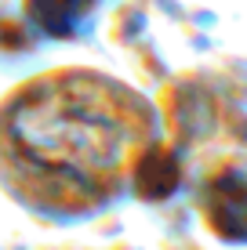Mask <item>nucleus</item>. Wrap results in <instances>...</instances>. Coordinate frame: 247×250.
Returning <instances> with one entry per match:
<instances>
[{"label":"nucleus","mask_w":247,"mask_h":250,"mask_svg":"<svg viewBox=\"0 0 247 250\" xmlns=\"http://www.w3.org/2000/svg\"><path fill=\"white\" fill-rule=\"evenodd\" d=\"M88 7L91 0H29V15L47 33H69Z\"/></svg>","instance_id":"nucleus-3"},{"label":"nucleus","mask_w":247,"mask_h":250,"mask_svg":"<svg viewBox=\"0 0 247 250\" xmlns=\"http://www.w3.org/2000/svg\"><path fill=\"white\" fill-rule=\"evenodd\" d=\"M207 221L218 236L247 243V174L225 170L207 185V200H203Z\"/></svg>","instance_id":"nucleus-2"},{"label":"nucleus","mask_w":247,"mask_h":250,"mask_svg":"<svg viewBox=\"0 0 247 250\" xmlns=\"http://www.w3.org/2000/svg\"><path fill=\"white\" fill-rule=\"evenodd\" d=\"M149 134L146 102L120 83L91 73L44 76L0 113V174L44 214H91L124 188Z\"/></svg>","instance_id":"nucleus-1"}]
</instances>
